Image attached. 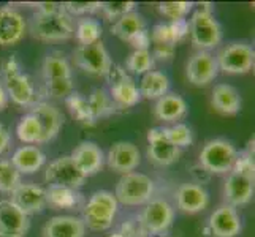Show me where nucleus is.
<instances>
[{
    "instance_id": "obj_1",
    "label": "nucleus",
    "mask_w": 255,
    "mask_h": 237,
    "mask_svg": "<svg viewBox=\"0 0 255 237\" xmlns=\"http://www.w3.org/2000/svg\"><path fill=\"white\" fill-rule=\"evenodd\" d=\"M189 33L192 45L198 51H211L222 41V27L217 22L211 3H200L189 19Z\"/></svg>"
},
{
    "instance_id": "obj_2",
    "label": "nucleus",
    "mask_w": 255,
    "mask_h": 237,
    "mask_svg": "<svg viewBox=\"0 0 255 237\" xmlns=\"http://www.w3.org/2000/svg\"><path fill=\"white\" fill-rule=\"evenodd\" d=\"M119 203L116 196L111 191L100 190L95 191L87 199L86 206L83 207L81 220L86 226V230L95 233H103L113 226L114 218L118 214Z\"/></svg>"
},
{
    "instance_id": "obj_3",
    "label": "nucleus",
    "mask_w": 255,
    "mask_h": 237,
    "mask_svg": "<svg viewBox=\"0 0 255 237\" xmlns=\"http://www.w3.org/2000/svg\"><path fill=\"white\" fill-rule=\"evenodd\" d=\"M2 82L8 100H11L17 106H33L37 103V93L30 78L21 72V64L14 56L8 57L2 64Z\"/></svg>"
},
{
    "instance_id": "obj_4",
    "label": "nucleus",
    "mask_w": 255,
    "mask_h": 237,
    "mask_svg": "<svg viewBox=\"0 0 255 237\" xmlns=\"http://www.w3.org/2000/svg\"><path fill=\"white\" fill-rule=\"evenodd\" d=\"M155 190L154 180L143 172H128L124 174L116 183V196L118 203L124 206H143L152 199Z\"/></svg>"
},
{
    "instance_id": "obj_5",
    "label": "nucleus",
    "mask_w": 255,
    "mask_h": 237,
    "mask_svg": "<svg viewBox=\"0 0 255 237\" xmlns=\"http://www.w3.org/2000/svg\"><path fill=\"white\" fill-rule=\"evenodd\" d=\"M236 157H238V152H236L235 146L230 141H227V139L217 138L211 139V141H208L203 146L198 157V163L211 175H222L228 174L233 169Z\"/></svg>"
},
{
    "instance_id": "obj_6",
    "label": "nucleus",
    "mask_w": 255,
    "mask_h": 237,
    "mask_svg": "<svg viewBox=\"0 0 255 237\" xmlns=\"http://www.w3.org/2000/svg\"><path fill=\"white\" fill-rule=\"evenodd\" d=\"M30 32L41 41H65L75 35L73 19L65 11L54 14H38L32 17Z\"/></svg>"
},
{
    "instance_id": "obj_7",
    "label": "nucleus",
    "mask_w": 255,
    "mask_h": 237,
    "mask_svg": "<svg viewBox=\"0 0 255 237\" xmlns=\"http://www.w3.org/2000/svg\"><path fill=\"white\" fill-rule=\"evenodd\" d=\"M216 62L219 72L227 75H246L255 65V51L248 43L235 41L219 51Z\"/></svg>"
},
{
    "instance_id": "obj_8",
    "label": "nucleus",
    "mask_w": 255,
    "mask_h": 237,
    "mask_svg": "<svg viewBox=\"0 0 255 237\" xmlns=\"http://www.w3.org/2000/svg\"><path fill=\"white\" fill-rule=\"evenodd\" d=\"M72 59L78 70L92 76H107L113 67L110 52L102 41L92 43V45H78Z\"/></svg>"
},
{
    "instance_id": "obj_9",
    "label": "nucleus",
    "mask_w": 255,
    "mask_h": 237,
    "mask_svg": "<svg viewBox=\"0 0 255 237\" xmlns=\"http://www.w3.org/2000/svg\"><path fill=\"white\" fill-rule=\"evenodd\" d=\"M105 78L108 79L110 96L116 108L127 109L141 101V95H139L138 85L135 84L133 79L127 75L126 68H122L119 65H113Z\"/></svg>"
},
{
    "instance_id": "obj_10",
    "label": "nucleus",
    "mask_w": 255,
    "mask_h": 237,
    "mask_svg": "<svg viewBox=\"0 0 255 237\" xmlns=\"http://www.w3.org/2000/svg\"><path fill=\"white\" fill-rule=\"evenodd\" d=\"M174 220V209L165 199H151L139 214L138 222L146 236H160L168 231Z\"/></svg>"
},
{
    "instance_id": "obj_11",
    "label": "nucleus",
    "mask_w": 255,
    "mask_h": 237,
    "mask_svg": "<svg viewBox=\"0 0 255 237\" xmlns=\"http://www.w3.org/2000/svg\"><path fill=\"white\" fill-rule=\"evenodd\" d=\"M45 180L49 185H60L78 190L86 182V177L75 166L72 157L62 155L46 166Z\"/></svg>"
},
{
    "instance_id": "obj_12",
    "label": "nucleus",
    "mask_w": 255,
    "mask_h": 237,
    "mask_svg": "<svg viewBox=\"0 0 255 237\" xmlns=\"http://www.w3.org/2000/svg\"><path fill=\"white\" fill-rule=\"evenodd\" d=\"M219 75L216 57L208 51H197L186 65L187 81L195 87H206Z\"/></svg>"
},
{
    "instance_id": "obj_13",
    "label": "nucleus",
    "mask_w": 255,
    "mask_h": 237,
    "mask_svg": "<svg viewBox=\"0 0 255 237\" xmlns=\"http://www.w3.org/2000/svg\"><path fill=\"white\" fill-rule=\"evenodd\" d=\"M147 157L149 161L159 166H170L179 160L181 149L173 146L165 136L163 127H154L147 131Z\"/></svg>"
},
{
    "instance_id": "obj_14",
    "label": "nucleus",
    "mask_w": 255,
    "mask_h": 237,
    "mask_svg": "<svg viewBox=\"0 0 255 237\" xmlns=\"http://www.w3.org/2000/svg\"><path fill=\"white\" fill-rule=\"evenodd\" d=\"M206 228L213 237H236L243 230L241 217L236 207L222 204L211 214Z\"/></svg>"
},
{
    "instance_id": "obj_15",
    "label": "nucleus",
    "mask_w": 255,
    "mask_h": 237,
    "mask_svg": "<svg viewBox=\"0 0 255 237\" xmlns=\"http://www.w3.org/2000/svg\"><path fill=\"white\" fill-rule=\"evenodd\" d=\"M11 203L21 209L25 215H37L41 214L45 207L48 206L46 203V193L45 188L35 183H19L17 188L11 193Z\"/></svg>"
},
{
    "instance_id": "obj_16",
    "label": "nucleus",
    "mask_w": 255,
    "mask_h": 237,
    "mask_svg": "<svg viewBox=\"0 0 255 237\" xmlns=\"http://www.w3.org/2000/svg\"><path fill=\"white\" fill-rule=\"evenodd\" d=\"M105 160H107V164L113 171L124 175L128 172H133L138 168L139 163H141V155H139V151L135 144L119 141L110 147Z\"/></svg>"
},
{
    "instance_id": "obj_17",
    "label": "nucleus",
    "mask_w": 255,
    "mask_h": 237,
    "mask_svg": "<svg viewBox=\"0 0 255 237\" xmlns=\"http://www.w3.org/2000/svg\"><path fill=\"white\" fill-rule=\"evenodd\" d=\"M30 220L10 199L0 201V237H24L29 231Z\"/></svg>"
},
{
    "instance_id": "obj_18",
    "label": "nucleus",
    "mask_w": 255,
    "mask_h": 237,
    "mask_svg": "<svg viewBox=\"0 0 255 237\" xmlns=\"http://www.w3.org/2000/svg\"><path fill=\"white\" fill-rule=\"evenodd\" d=\"M27 32L24 16L11 6H0V46L17 45Z\"/></svg>"
},
{
    "instance_id": "obj_19",
    "label": "nucleus",
    "mask_w": 255,
    "mask_h": 237,
    "mask_svg": "<svg viewBox=\"0 0 255 237\" xmlns=\"http://www.w3.org/2000/svg\"><path fill=\"white\" fill-rule=\"evenodd\" d=\"M70 157H72L75 166L80 169V172L86 179L91 177V175H95L97 172H100L105 166L103 151L95 143H91V141L80 143L75 147V151Z\"/></svg>"
},
{
    "instance_id": "obj_20",
    "label": "nucleus",
    "mask_w": 255,
    "mask_h": 237,
    "mask_svg": "<svg viewBox=\"0 0 255 237\" xmlns=\"http://www.w3.org/2000/svg\"><path fill=\"white\" fill-rule=\"evenodd\" d=\"M30 112L38 119L41 127V144L52 141L64 125V114L48 101H37L30 108Z\"/></svg>"
},
{
    "instance_id": "obj_21",
    "label": "nucleus",
    "mask_w": 255,
    "mask_h": 237,
    "mask_svg": "<svg viewBox=\"0 0 255 237\" xmlns=\"http://www.w3.org/2000/svg\"><path fill=\"white\" fill-rule=\"evenodd\" d=\"M254 182L249 177L230 171L227 174L225 185H224V196H225V204L240 207L252 201L254 198Z\"/></svg>"
},
{
    "instance_id": "obj_22",
    "label": "nucleus",
    "mask_w": 255,
    "mask_h": 237,
    "mask_svg": "<svg viewBox=\"0 0 255 237\" xmlns=\"http://www.w3.org/2000/svg\"><path fill=\"white\" fill-rule=\"evenodd\" d=\"M209 204V193L205 187L198 183H182L176 191V206L184 214H198L203 212Z\"/></svg>"
},
{
    "instance_id": "obj_23",
    "label": "nucleus",
    "mask_w": 255,
    "mask_h": 237,
    "mask_svg": "<svg viewBox=\"0 0 255 237\" xmlns=\"http://www.w3.org/2000/svg\"><path fill=\"white\" fill-rule=\"evenodd\" d=\"M43 237H84L86 226L81 217L75 215H56L43 226Z\"/></svg>"
},
{
    "instance_id": "obj_24",
    "label": "nucleus",
    "mask_w": 255,
    "mask_h": 237,
    "mask_svg": "<svg viewBox=\"0 0 255 237\" xmlns=\"http://www.w3.org/2000/svg\"><path fill=\"white\" fill-rule=\"evenodd\" d=\"M46 161V155L37 146H21L16 149L10 163L16 168V171L24 175H30L38 172Z\"/></svg>"
},
{
    "instance_id": "obj_25",
    "label": "nucleus",
    "mask_w": 255,
    "mask_h": 237,
    "mask_svg": "<svg viewBox=\"0 0 255 237\" xmlns=\"http://www.w3.org/2000/svg\"><path fill=\"white\" fill-rule=\"evenodd\" d=\"M151 33L152 45H171L176 46V43L182 41L189 35V21L179 19V21H168L155 24Z\"/></svg>"
},
{
    "instance_id": "obj_26",
    "label": "nucleus",
    "mask_w": 255,
    "mask_h": 237,
    "mask_svg": "<svg viewBox=\"0 0 255 237\" xmlns=\"http://www.w3.org/2000/svg\"><path fill=\"white\" fill-rule=\"evenodd\" d=\"M187 114V103L178 93H166L155 101L154 116L162 122H178Z\"/></svg>"
},
{
    "instance_id": "obj_27",
    "label": "nucleus",
    "mask_w": 255,
    "mask_h": 237,
    "mask_svg": "<svg viewBox=\"0 0 255 237\" xmlns=\"http://www.w3.org/2000/svg\"><path fill=\"white\" fill-rule=\"evenodd\" d=\"M213 108L224 116H235L241 109V95L230 84H217L211 96Z\"/></svg>"
},
{
    "instance_id": "obj_28",
    "label": "nucleus",
    "mask_w": 255,
    "mask_h": 237,
    "mask_svg": "<svg viewBox=\"0 0 255 237\" xmlns=\"http://www.w3.org/2000/svg\"><path fill=\"white\" fill-rule=\"evenodd\" d=\"M138 90L141 98L146 100H159L170 90V79L165 73L159 70H151L149 73L143 75L141 81H139Z\"/></svg>"
},
{
    "instance_id": "obj_29",
    "label": "nucleus",
    "mask_w": 255,
    "mask_h": 237,
    "mask_svg": "<svg viewBox=\"0 0 255 237\" xmlns=\"http://www.w3.org/2000/svg\"><path fill=\"white\" fill-rule=\"evenodd\" d=\"M41 73L45 81H56V79L72 78V65L60 51L49 52L43 60Z\"/></svg>"
},
{
    "instance_id": "obj_30",
    "label": "nucleus",
    "mask_w": 255,
    "mask_h": 237,
    "mask_svg": "<svg viewBox=\"0 0 255 237\" xmlns=\"http://www.w3.org/2000/svg\"><path fill=\"white\" fill-rule=\"evenodd\" d=\"M146 29L144 17L139 14L138 11L127 13L126 16L119 17V19L111 25V33L114 37H118L119 40L130 43V40L138 35L139 32H143Z\"/></svg>"
},
{
    "instance_id": "obj_31",
    "label": "nucleus",
    "mask_w": 255,
    "mask_h": 237,
    "mask_svg": "<svg viewBox=\"0 0 255 237\" xmlns=\"http://www.w3.org/2000/svg\"><path fill=\"white\" fill-rule=\"evenodd\" d=\"M46 203L54 209H73L80 204L81 195L73 188L49 185L46 190Z\"/></svg>"
},
{
    "instance_id": "obj_32",
    "label": "nucleus",
    "mask_w": 255,
    "mask_h": 237,
    "mask_svg": "<svg viewBox=\"0 0 255 237\" xmlns=\"http://www.w3.org/2000/svg\"><path fill=\"white\" fill-rule=\"evenodd\" d=\"M17 139L24 144H41V127L38 119L32 112H27L21 117L19 124L16 127Z\"/></svg>"
},
{
    "instance_id": "obj_33",
    "label": "nucleus",
    "mask_w": 255,
    "mask_h": 237,
    "mask_svg": "<svg viewBox=\"0 0 255 237\" xmlns=\"http://www.w3.org/2000/svg\"><path fill=\"white\" fill-rule=\"evenodd\" d=\"M65 104L70 111V114L78 120L81 122L84 125H95V120H94V116L91 112V108H89V103H87V98L80 93V92H73L72 95H68L65 98Z\"/></svg>"
},
{
    "instance_id": "obj_34",
    "label": "nucleus",
    "mask_w": 255,
    "mask_h": 237,
    "mask_svg": "<svg viewBox=\"0 0 255 237\" xmlns=\"http://www.w3.org/2000/svg\"><path fill=\"white\" fill-rule=\"evenodd\" d=\"M102 24L94 17H83L75 27V37L80 45H92V43L102 41Z\"/></svg>"
},
{
    "instance_id": "obj_35",
    "label": "nucleus",
    "mask_w": 255,
    "mask_h": 237,
    "mask_svg": "<svg viewBox=\"0 0 255 237\" xmlns=\"http://www.w3.org/2000/svg\"><path fill=\"white\" fill-rule=\"evenodd\" d=\"M87 103H89V108H91V112L95 122L99 119L111 116L114 112V108H116L110 93L105 89H94L91 95L87 96Z\"/></svg>"
},
{
    "instance_id": "obj_36",
    "label": "nucleus",
    "mask_w": 255,
    "mask_h": 237,
    "mask_svg": "<svg viewBox=\"0 0 255 237\" xmlns=\"http://www.w3.org/2000/svg\"><path fill=\"white\" fill-rule=\"evenodd\" d=\"M154 62L155 60L151 54V51H133L127 59L126 68L130 73L143 76L151 72L154 67Z\"/></svg>"
},
{
    "instance_id": "obj_37",
    "label": "nucleus",
    "mask_w": 255,
    "mask_h": 237,
    "mask_svg": "<svg viewBox=\"0 0 255 237\" xmlns=\"http://www.w3.org/2000/svg\"><path fill=\"white\" fill-rule=\"evenodd\" d=\"M21 183V174L8 160H0V193H11Z\"/></svg>"
},
{
    "instance_id": "obj_38",
    "label": "nucleus",
    "mask_w": 255,
    "mask_h": 237,
    "mask_svg": "<svg viewBox=\"0 0 255 237\" xmlns=\"http://www.w3.org/2000/svg\"><path fill=\"white\" fill-rule=\"evenodd\" d=\"M192 8H193L192 2H160L157 5L159 13L168 21L186 19L189 13L192 11Z\"/></svg>"
},
{
    "instance_id": "obj_39",
    "label": "nucleus",
    "mask_w": 255,
    "mask_h": 237,
    "mask_svg": "<svg viewBox=\"0 0 255 237\" xmlns=\"http://www.w3.org/2000/svg\"><path fill=\"white\" fill-rule=\"evenodd\" d=\"M166 139L178 149L189 147L193 143V133L186 124H174L173 127H163Z\"/></svg>"
},
{
    "instance_id": "obj_40",
    "label": "nucleus",
    "mask_w": 255,
    "mask_h": 237,
    "mask_svg": "<svg viewBox=\"0 0 255 237\" xmlns=\"http://www.w3.org/2000/svg\"><path fill=\"white\" fill-rule=\"evenodd\" d=\"M135 2H100L99 11L107 17L108 21H118L119 17L126 16L127 13L135 11Z\"/></svg>"
},
{
    "instance_id": "obj_41",
    "label": "nucleus",
    "mask_w": 255,
    "mask_h": 237,
    "mask_svg": "<svg viewBox=\"0 0 255 237\" xmlns=\"http://www.w3.org/2000/svg\"><path fill=\"white\" fill-rule=\"evenodd\" d=\"M73 79H56V81H45V92L51 98H67L75 90Z\"/></svg>"
},
{
    "instance_id": "obj_42",
    "label": "nucleus",
    "mask_w": 255,
    "mask_h": 237,
    "mask_svg": "<svg viewBox=\"0 0 255 237\" xmlns=\"http://www.w3.org/2000/svg\"><path fill=\"white\" fill-rule=\"evenodd\" d=\"M235 172H238L244 177H249L252 180H255V163H254V154L244 151L241 154H238L236 157V161L233 164V169Z\"/></svg>"
},
{
    "instance_id": "obj_43",
    "label": "nucleus",
    "mask_w": 255,
    "mask_h": 237,
    "mask_svg": "<svg viewBox=\"0 0 255 237\" xmlns=\"http://www.w3.org/2000/svg\"><path fill=\"white\" fill-rule=\"evenodd\" d=\"M100 2H64V10L65 13L73 17V16H86L94 14L99 11Z\"/></svg>"
},
{
    "instance_id": "obj_44",
    "label": "nucleus",
    "mask_w": 255,
    "mask_h": 237,
    "mask_svg": "<svg viewBox=\"0 0 255 237\" xmlns=\"http://www.w3.org/2000/svg\"><path fill=\"white\" fill-rule=\"evenodd\" d=\"M118 233L122 237H146L141 225H139V222H135V220H127L126 223H122L121 230Z\"/></svg>"
},
{
    "instance_id": "obj_45",
    "label": "nucleus",
    "mask_w": 255,
    "mask_h": 237,
    "mask_svg": "<svg viewBox=\"0 0 255 237\" xmlns=\"http://www.w3.org/2000/svg\"><path fill=\"white\" fill-rule=\"evenodd\" d=\"M130 45L135 48V51H149V48L152 45L151 33H149L147 29H144L143 32H139L138 35H135V37L130 40Z\"/></svg>"
},
{
    "instance_id": "obj_46",
    "label": "nucleus",
    "mask_w": 255,
    "mask_h": 237,
    "mask_svg": "<svg viewBox=\"0 0 255 237\" xmlns=\"http://www.w3.org/2000/svg\"><path fill=\"white\" fill-rule=\"evenodd\" d=\"M189 171H190V175L193 177V180H195L193 183H198V185H201V187L206 185V183L211 180V174L200 163L192 164Z\"/></svg>"
},
{
    "instance_id": "obj_47",
    "label": "nucleus",
    "mask_w": 255,
    "mask_h": 237,
    "mask_svg": "<svg viewBox=\"0 0 255 237\" xmlns=\"http://www.w3.org/2000/svg\"><path fill=\"white\" fill-rule=\"evenodd\" d=\"M38 14H54V13H64V3L59 2H40L35 3Z\"/></svg>"
},
{
    "instance_id": "obj_48",
    "label": "nucleus",
    "mask_w": 255,
    "mask_h": 237,
    "mask_svg": "<svg viewBox=\"0 0 255 237\" xmlns=\"http://www.w3.org/2000/svg\"><path fill=\"white\" fill-rule=\"evenodd\" d=\"M174 51L176 46L171 45H154V51L151 52L154 60L159 59V60H170L174 56Z\"/></svg>"
},
{
    "instance_id": "obj_49",
    "label": "nucleus",
    "mask_w": 255,
    "mask_h": 237,
    "mask_svg": "<svg viewBox=\"0 0 255 237\" xmlns=\"http://www.w3.org/2000/svg\"><path fill=\"white\" fill-rule=\"evenodd\" d=\"M11 144V135L2 124H0V154L8 151V147Z\"/></svg>"
},
{
    "instance_id": "obj_50",
    "label": "nucleus",
    "mask_w": 255,
    "mask_h": 237,
    "mask_svg": "<svg viewBox=\"0 0 255 237\" xmlns=\"http://www.w3.org/2000/svg\"><path fill=\"white\" fill-rule=\"evenodd\" d=\"M6 104H8V95H6L3 84L0 82V111H3L6 108Z\"/></svg>"
},
{
    "instance_id": "obj_51",
    "label": "nucleus",
    "mask_w": 255,
    "mask_h": 237,
    "mask_svg": "<svg viewBox=\"0 0 255 237\" xmlns=\"http://www.w3.org/2000/svg\"><path fill=\"white\" fill-rule=\"evenodd\" d=\"M108 237H122V236H121L119 233H114V234H110Z\"/></svg>"
},
{
    "instance_id": "obj_52",
    "label": "nucleus",
    "mask_w": 255,
    "mask_h": 237,
    "mask_svg": "<svg viewBox=\"0 0 255 237\" xmlns=\"http://www.w3.org/2000/svg\"><path fill=\"white\" fill-rule=\"evenodd\" d=\"M146 237H170V236H166V234H160V236H146Z\"/></svg>"
}]
</instances>
